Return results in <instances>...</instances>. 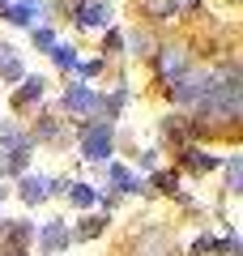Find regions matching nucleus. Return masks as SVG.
<instances>
[{"label":"nucleus","instance_id":"nucleus-1","mask_svg":"<svg viewBox=\"0 0 243 256\" xmlns=\"http://www.w3.org/2000/svg\"><path fill=\"white\" fill-rule=\"evenodd\" d=\"M81 150H86V158H107L111 154V124H94L81 137Z\"/></svg>","mask_w":243,"mask_h":256},{"label":"nucleus","instance_id":"nucleus-2","mask_svg":"<svg viewBox=\"0 0 243 256\" xmlns=\"http://www.w3.org/2000/svg\"><path fill=\"white\" fill-rule=\"evenodd\" d=\"M107 18H111V13L102 9L98 0H77V22H81V26H102Z\"/></svg>","mask_w":243,"mask_h":256},{"label":"nucleus","instance_id":"nucleus-3","mask_svg":"<svg viewBox=\"0 0 243 256\" xmlns=\"http://www.w3.org/2000/svg\"><path fill=\"white\" fill-rule=\"evenodd\" d=\"M47 192H52V180H43V175H26V180H22V201H43Z\"/></svg>","mask_w":243,"mask_h":256},{"label":"nucleus","instance_id":"nucleus-4","mask_svg":"<svg viewBox=\"0 0 243 256\" xmlns=\"http://www.w3.org/2000/svg\"><path fill=\"white\" fill-rule=\"evenodd\" d=\"M34 98H43V77H26V86H22V90L13 94V107H18V111H26Z\"/></svg>","mask_w":243,"mask_h":256},{"label":"nucleus","instance_id":"nucleus-5","mask_svg":"<svg viewBox=\"0 0 243 256\" xmlns=\"http://www.w3.org/2000/svg\"><path fill=\"white\" fill-rule=\"evenodd\" d=\"M94 102H98V98H94L86 86H68V90H64V107H68V111H90Z\"/></svg>","mask_w":243,"mask_h":256},{"label":"nucleus","instance_id":"nucleus-6","mask_svg":"<svg viewBox=\"0 0 243 256\" xmlns=\"http://www.w3.org/2000/svg\"><path fill=\"white\" fill-rule=\"evenodd\" d=\"M38 13V0H22V4H13L9 13H4V18L13 22V26H30V18H34Z\"/></svg>","mask_w":243,"mask_h":256},{"label":"nucleus","instance_id":"nucleus-7","mask_svg":"<svg viewBox=\"0 0 243 256\" xmlns=\"http://www.w3.org/2000/svg\"><path fill=\"white\" fill-rule=\"evenodd\" d=\"M64 244H68V230H64L60 222H52V226L43 230V248H47V252H60Z\"/></svg>","mask_w":243,"mask_h":256},{"label":"nucleus","instance_id":"nucleus-8","mask_svg":"<svg viewBox=\"0 0 243 256\" xmlns=\"http://www.w3.org/2000/svg\"><path fill=\"white\" fill-rule=\"evenodd\" d=\"M107 175H111V184H116V188H120V192H132V188H136V184H132V175H128V171H124V166H111V171H107Z\"/></svg>","mask_w":243,"mask_h":256},{"label":"nucleus","instance_id":"nucleus-9","mask_svg":"<svg viewBox=\"0 0 243 256\" xmlns=\"http://www.w3.org/2000/svg\"><path fill=\"white\" fill-rule=\"evenodd\" d=\"M68 196H72V205H94V201H98V196H94V192L86 188V184H72V188H68Z\"/></svg>","mask_w":243,"mask_h":256},{"label":"nucleus","instance_id":"nucleus-10","mask_svg":"<svg viewBox=\"0 0 243 256\" xmlns=\"http://www.w3.org/2000/svg\"><path fill=\"white\" fill-rule=\"evenodd\" d=\"M52 56H56L60 68H72V64H77V52H72V47H52Z\"/></svg>","mask_w":243,"mask_h":256},{"label":"nucleus","instance_id":"nucleus-11","mask_svg":"<svg viewBox=\"0 0 243 256\" xmlns=\"http://www.w3.org/2000/svg\"><path fill=\"white\" fill-rule=\"evenodd\" d=\"M98 230H102V222H98V218H86V222H81V230H77V239H94Z\"/></svg>","mask_w":243,"mask_h":256},{"label":"nucleus","instance_id":"nucleus-12","mask_svg":"<svg viewBox=\"0 0 243 256\" xmlns=\"http://www.w3.org/2000/svg\"><path fill=\"white\" fill-rule=\"evenodd\" d=\"M154 188H162V192H175V175H171V171H158V175H154Z\"/></svg>","mask_w":243,"mask_h":256},{"label":"nucleus","instance_id":"nucleus-13","mask_svg":"<svg viewBox=\"0 0 243 256\" xmlns=\"http://www.w3.org/2000/svg\"><path fill=\"white\" fill-rule=\"evenodd\" d=\"M214 162H218L214 154H209V158H205V154H192V158H188V166H192V171H209Z\"/></svg>","mask_w":243,"mask_h":256},{"label":"nucleus","instance_id":"nucleus-14","mask_svg":"<svg viewBox=\"0 0 243 256\" xmlns=\"http://www.w3.org/2000/svg\"><path fill=\"white\" fill-rule=\"evenodd\" d=\"M34 47H56V38H52V30H34Z\"/></svg>","mask_w":243,"mask_h":256},{"label":"nucleus","instance_id":"nucleus-15","mask_svg":"<svg viewBox=\"0 0 243 256\" xmlns=\"http://www.w3.org/2000/svg\"><path fill=\"white\" fill-rule=\"evenodd\" d=\"M0 64H4V77H9V82H13V77H22V68H18V60H0Z\"/></svg>","mask_w":243,"mask_h":256},{"label":"nucleus","instance_id":"nucleus-16","mask_svg":"<svg viewBox=\"0 0 243 256\" xmlns=\"http://www.w3.org/2000/svg\"><path fill=\"white\" fill-rule=\"evenodd\" d=\"M239 175H243V166H239V158H234V162H230V188L234 192H239Z\"/></svg>","mask_w":243,"mask_h":256},{"label":"nucleus","instance_id":"nucleus-17","mask_svg":"<svg viewBox=\"0 0 243 256\" xmlns=\"http://www.w3.org/2000/svg\"><path fill=\"white\" fill-rule=\"evenodd\" d=\"M0 196H4V188H0Z\"/></svg>","mask_w":243,"mask_h":256}]
</instances>
